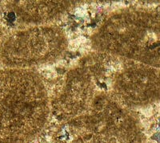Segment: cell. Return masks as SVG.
I'll list each match as a JSON object with an SVG mask.
<instances>
[{
    "label": "cell",
    "mask_w": 160,
    "mask_h": 143,
    "mask_svg": "<svg viewBox=\"0 0 160 143\" xmlns=\"http://www.w3.org/2000/svg\"><path fill=\"white\" fill-rule=\"evenodd\" d=\"M50 114L43 81L28 68L0 69V143H27L42 132Z\"/></svg>",
    "instance_id": "obj_1"
},
{
    "label": "cell",
    "mask_w": 160,
    "mask_h": 143,
    "mask_svg": "<svg viewBox=\"0 0 160 143\" xmlns=\"http://www.w3.org/2000/svg\"><path fill=\"white\" fill-rule=\"evenodd\" d=\"M93 43L100 51L158 68V14L138 10L115 13L95 34Z\"/></svg>",
    "instance_id": "obj_2"
},
{
    "label": "cell",
    "mask_w": 160,
    "mask_h": 143,
    "mask_svg": "<svg viewBox=\"0 0 160 143\" xmlns=\"http://www.w3.org/2000/svg\"><path fill=\"white\" fill-rule=\"evenodd\" d=\"M55 139L58 143H144L135 118L105 94L93 99L87 114L62 124Z\"/></svg>",
    "instance_id": "obj_3"
},
{
    "label": "cell",
    "mask_w": 160,
    "mask_h": 143,
    "mask_svg": "<svg viewBox=\"0 0 160 143\" xmlns=\"http://www.w3.org/2000/svg\"><path fill=\"white\" fill-rule=\"evenodd\" d=\"M68 40L58 27L40 26L20 30L0 42V60L11 68L52 63L65 52Z\"/></svg>",
    "instance_id": "obj_4"
},
{
    "label": "cell",
    "mask_w": 160,
    "mask_h": 143,
    "mask_svg": "<svg viewBox=\"0 0 160 143\" xmlns=\"http://www.w3.org/2000/svg\"><path fill=\"white\" fill-rule=\"evenodd\" d=\"M123 67L115 77L116 101L128 106H141L158 99V68L138 62H128Z\"/></svg>",
    "instance_id": "obj_5"
},
{
    "label": "cell",
    "mask_w": 160,
    "mask_h": 143,
    "mask_svg": "<svg viewBox=\"0 0 160 143\" xmlns=\"http://www.w3.org/2000/svg\"><path fill=\"white\" fill-rule=\"evenodd\" d=\"M95 84L90 68H77L69 72L63 91L57 98L60 112L73 118L88 112L94 99ZM70 118V119H71Z\"/></svg>",
    "instance_id": "obj_6"
},
{
    "label": "cell",
    "mask_w": 160,
    "mask_h": 143,
    "mask_svg": "<svg viewBox=\"0 0 160 143\" xmlns=\"http://www.w3.org/2000/svg\"><path fill=\"white\" fill-rule=\"evenodd\" d=\"M14 9L24 23L42 24L62 16L71 8V1H18Z\"/></svg>",
    "instance_id": "obj_7"
},
{
    "label": "cell",
    "mask_w": 160,
    "mask_h": 143,
    "mask_svg": "<svg viewBox=\"0 0 160 143\" xmlns=\"http://www.w3.org/2000/svg\"><path fill=\"white\" fill-rule=\"evenodd\" d=\"M0 8H1V2H0Z\"/></svg>",
    "instance_id": "obj_8"
}]
</instances>
